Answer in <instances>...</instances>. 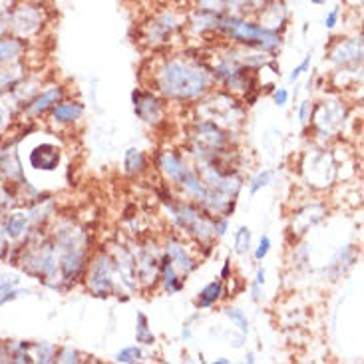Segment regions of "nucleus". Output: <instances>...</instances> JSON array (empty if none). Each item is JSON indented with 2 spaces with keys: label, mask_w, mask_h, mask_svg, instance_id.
<instances>
[{
  "label": "nucleus",
  "mask_w": 364,
  "mask_h": 364,
  "mask_svg": "<svg viewBox=\"0 0 364 364\" xmlns=\"http://www.w3.org/2000/svg\"><path fill=\"white\" fill-rule=\"evenodd\" d=\"M209 82L211 78L203 68L179 60L167 62L159 74V90L174 100H189L205 94Z\"/></svg>",
  "instance_id": "nucleus-1"
},
{
  "label": "nucleus",
  "mask_w": 364,
  "mask_h": 364,
  "mask_svg": "<svg viewBox=\"0 0 364 364\" xmlns=\"http://www.w3.org/2000/svg\"><path fill=\"white\" fill-rule=\"evenodd\" d=\"M219 32H225L231 40L251 46V48H259L263 52H275L277 48H281V34L277 30H271L261 26L259 22L245 21L239 16H225L221 14L217 24Z\"/></svg>",
  "instance_id": "nucleus-2"
},
{
  "label": "nucleus",
  "mask_w": 364,
  "mask_h": 364,
  "mask_svg": "<svg viewBox=\"0 0 364 364\" xmlns=\"http://www.w3.org/2000/svg\"><path fill=\"white\" fill-rule=\"evenodd\" d=\"M159 166L164 169V174H166L171 181L179 183L181 188L188 191L191 198H195L198 201H201V203H207L209 189L203 186V181H201V179H199V177L179 159V157L174 156V154H164L161 159H159Z\"/></svg>",
  "instance_id": "nucleus-3"
},
{
  "label": "nucleus",
  "mask_w": 364,
  "mask_h": 364,
  "mask_svg": "<svg viewBox=\"0 0 364 364\" xmlns=\"http://www.w3.org/2000/svg\"><path fill=\"white\" fill-rule=\"evenodd\" d=\"M171 217L179 227L193 233L199 239H207L213 235V223L205 219L195 207L189 205H169Z\"/></svg>",
  "instance_id": "nucleus-4"
},
{
  "label": "nucleus",
  "mask_w": 364,
  "mask_h": 364,
  "mask_svg": "<svg viewBox=\"0 0 364 364\" xmlns=\"http://www.w3.org/2000/svg\"><path fill=\"white\" fill-rule=\"evenodd\" d=\"M42 26V11L36 4H18L8 12V30L18 36L34 34Z\"/></svg>",
  "instance_id": "nucleus-5"
},
{
  "label": "nucleus",
  "mask_w": 364,
  "mask_h": 364,
  "mask_svg": "<svg viewBox=\"0 0 364 364\" xmlns=\"http://www.w3.org/2000/svg\"><path fill=\"white\" fill-rule=\"evenodd\" d=\"M114 261L110 257H98L90 267L88 275V289L94 292L96 297H108L114 291V281H112V271H114Z\"/></svg>",
  "instance_id": "nucleus-6"
},
{
  "label": "nucleus",
  "mask_w": 364,
  "mask_h": 364,
  "mask_svg": "<svg viewBox=\"0 0 364 364\" xmlns=\"http://www.w3.org/2000/svg\"><path fill=\"white\" fill-rule=\"evenodd\" d=\"M331 60L334 64H360L363 60V38H348L336 44L333 52H331Z\"/></svg>",
  "instance_id": "nucleus-7"
},
{
  "label": "nucleus",
  "mask_w": 364,
  "mask_h": 364,
  "mask_svg": "<svg viewBox=\"0 0 364 364\" xmlns=\"http://www.w3.org/2000/svg\"><path fill=\"white\" fill-rule=\"evenodd\" d=\"M174 30H176V16L171 12H161L147 24V40L152 44L166 42Z\"/></svg>",
  "instance_id": "nucleus-8"
},
{
  "label": "nucleus",
  "mask_w": 364,
  "mask_h": 364,
  "mask_svg": "<svg viewBox=\"0 0 364 364\" xmlns=\"http://www.w3.org/2000/svg\"><path fill=\"white\" fill-rule=\"evenodd\" d=\"M132 98H134L135 114L140 115L146 124H157L161 120V106L154 96L134 92Z\"/></svg>",
  "instance_id": "nucleus-9"
},
{
  "label": "nucleus",
  "mask_w": 364,
  "mask_h": 364,
  "mask_svg": "<svg viewBox=\"0 0 364 364\" xmlns=\"http://www.w3.org/2000/svg\"><path fill=\"white\" fill-rule=\"evenodd\" d=\"M167 257L171 259V263H174V267H177V269L181 271L183 275H189L191 271H195V267H198V263L191 259V255H189L188 251H186V247L179 243V241L176 239H169L167 241Z\"/></svg>",
  "instance_id": "nucleus-10"
},
{
  "label": "nucleus",
  "mask_w": 364,
  "mask_h": 364,
  "mask_svg": "<svg viewBox=\"0 0 364 364\" xmlns=\"http://www.w3.org/2000/svg\"><path fill=\"white\" fill-rule=\"evenodd\" d=\"M285 22H287V6L283 0H273L261 12V26H265V28L277 30Z\"/></svg>",
  "instance_id": "nucleus-11"
},
{
  "label": "nucleus",
  "mask_w": 364,
  "mask_h": 364,
  "mask_svg": "<svg viewBox=\"0 0 364 364\" xmlns=\"http://www.w3.org/2000/svg\"><path fill=\"white\" fill-rule=\"evenodd\" d=\"M58 159H60V154L50 144H42L30 154L32 166L36 169H46V171H52L54 167L58 166Z\"/></svg>",
  "instance_id": "nucleus-12"
},
{
  "label": "nucleus",
  "mask_w": 364,
  "mask_h": 364,
  "mask_svg": "<svg viewBox=\"0 0 364 364\" xmlns=\"http://www.w3.org/2000/svg\"><path fill=\"white\" fill-rule=\"evenodd\" d=\"M221 14H215V12L207 11H198L193 16H191V30L198 32V34H205L209 30H217V24Z\"/></svg>",
  "instance_id": "nucleus-13"
},
{
  "label": "nucleus",
  "mask_w": 364,
  "mask_h": 364,
  "mask_svg": "<svg viewBox=\"0 0 364 364\" xmlns=\"http://www.w3.org/2000/svg\"><path fill=\"white\" fill-rule=\"evenodd\" d=\"M84 114V106L80 102H64V104L54 106L52 118L60 124H68L78 120Z\"/></svg>",
  "instance_id": "nucleus-14"
},
{
  "label": "nucleus",
  "mask_w": 364,
  "mask_h": 364,
  "mask_svg": "<svg viewBox=\"0 0 364 364\" xmlns=\"http://www.w3.org/2000/svg\"><path fill=\"white\" fill-rule=\"evenodd\" d=\"M62 100V88H52L48 92L40 94L30 106H28V112L30 114H42L46 110H50L54 104H58Z\"/></svg>",
  "instance_id": "nucleus-15"
},
{
  "label": "nucleus",
  "mask_w": 364,
  "mask_h": 364,
  "mask_svg": "<svg viewBox=\"0 0 364 364\" xmlns=\"http://www.w3.org/2000/svg\"><path fill=\"white\" fill-rule=\"evenodd\" d=\"M161 273H164V283H166L167 292L174 295V292L183 289V279H179L176 267H174V263H171V259L167 255L161 259Z\"/></svg>",
  "instance_id": "nucleus-16"
},
{
  "label": "nucleus",
  "mask_w": 364,
  "mask_h": 364,
  "mask_svg": "<svg viewBox=\"0 0 364 364\" xmlns=\"http://www.w3.org/2000/svg\"><path fill=\"white\" fill-rule=\"evenodd\" d=\"M24 52V40L21 38H14V36H6V38H0V64L8 62L12 58L21 56Z\"/></svg>",
  "instance_id": "nucleus-17"
},
{
  "label": "nucleus",
  "mask_w": 364,
  "mask_h": 364,
  "mask_svg": "<svg viewBox=\"0 0 364 364\" xmlns=\"http://www.w3.org/2000/svg\"><path fill=\"white\" fill-rule=\"evenodd\" d=\"M221 292H223V281H211L203 291L199 292L195 305H198L199 309L211 307V305H215V301L221 297Z\"/></svg>",
  "instance_id": "nucleus-18"
},
{
  "label": "nucleus",
  "mask_w": 364,
  "mask_h": 364,
  "mask_svg": "<svg viewBox=\"0 0 364 364\" xmlns=\"http://www.w3.org/2000/svg\"><path fill=\"white\" fill-rule=\"evenodd\" d=\"M125 169L130 171V174H140V171H144L147 166L146 161V156L140 152V149H135V147H130L127 152H125Z\"/></svg>",
  "instance_id": "nucleus-19"
},
{
  "label": "nucleus",
  "mask_w": 364,
  "mask_h": 364,
  "mask_svg": "<svg viewBox=\"0 0 364 364\" xmlns=\"http://www.w3.org/2000/svg\"><path fill=\"white\" fill-rule=\"evenodd\" d=\"M137 319V326H135V341L142 344H154L156 343V336L152 334V331L147 329V317L144 312H137L135 314Z\"/></svg>",
  "instance_id": "nucleus-20"
},
{
  "label": "nucleus",
  "mask_w": 364,
  "mask_h": 364,
  "mask_svg": "<svg viewBox=\"0 0 364 364\" xmlns=\"http://www.w3.org/2000/svg\"><path fill=\"white\" fill-rule=\"evenodd\" d=\"M26 225H28V217H26L24 213H14V215H11L8 221H6V233H8L11 237H18V235L24 233Z\"/></svg>",
  "instance_id": "nucleus-21"
},
{
  "label": "nucleus",
  "mask_w": 364,
  "mask_h": 364,
  "mask_svg": "<svg viewBox=\"0 0 364 364\" xmlns=\"http://www.w3.org/2000/svg\"><path fill=\"white\" fill-rule=\"evenodd\" d=\"M233 0H198V11L215 12V14H223L227 12Z\"/></svg>",
  "instance_id": "nucleus-22"
},
{
  "label": "nucleus",
  "mask_w": 364,
  "mask_h": 364,
  "mask_svg": "<svg viewBox=\"0 0 364 364\" xmlns=\"http://www.w3.org/2000/svg\"><path fill=\"white\" fill-rule=\"evenodd\" d=\"M249 247H251V231L247 227H241L237 233H235V251L241 253V255H245V253H249Z\"/></svg>",
  "instance_id": "nucleus-23"
},
{
  "label": "nucleus",
  "mask_w": 364,
  "mask_h": 364,
  "mask_svg": "<svg viewBox=\"0 0 364 364\" xmlns=\"http://www.w3.org/2000/svg\"><path fill=\"white\" fill-rule=\"evenodd\" d=\"M115 360L124 364L137 363V360H142V351H140L137 346H127V348H124V351H120V353L115 354Z\"/></svg>",
  "instance_id": "nucleus-24"
},
{
  "label": "nucleus",
  "mask_w": 364,
  "mask_h": 364,
  "mask_svg": "<svg viewBox=\"0 0 364 364\" xmlns=\"http://www.w3.org/2000/svg\"><path fill=\"white\" fill-rule=\"evenodd\" d=\"M225 314L229 317L233 323L239 326V331L243 334L249 333V323H247V317H245V312L239 311V309H225Z\"/></svg>",
  "instance_id": "nucleus-25"
},
{
  "label": "nucleus",
  "mask_w": 364,
  "mask_h": 364,
  "mask_svg": "<svg viewBox=\"0 0 364 364\" xmlns=\"http://www.w3.org/2000/svg\"><path fill=\"white\" fill-rule=\"evenodd\" d=\"M271 179H273V171H269V169H265V171H261L257 177H253V181H251V186H249L251 195H255L259 189H263L265 186H269Z\"/></svg>",
  "instance_id": "nucleus-26"
},
{
  "label": "nucleus",
  "mask_w": 364,
  "mask_h": 364,
  "mask_svg": "<svg viewBox=\"0 0 364 364\" xmlns=\"http://www.w3.org/2000/svg\"><path fill=\"white\" fill-rule=\"evenodd\" d=\"M12 0H0V32L8 30V12H11Z\"/></svg>",
  "instance_id": "nucleus-27"
},
{
  "label": "nucleus",
  "mask_w": 364,
  "mask_h": 364,
  "mask_svg": "<svg viewBox=\"0 0 364 364\" xmlns=\"http://www.w3.org/2000/svg\"><path fill=\"white\" fill-rule=\"evenodd\" d=\"M38 360L40 363H54L56 360V353H54V348L50 346V344H38Z\"/></svg>",
  "instance_id": "nucleus-28"
},
{
  "label": "nucleus",
  "mask_w": 364,
  "mask_h": 364,
  "mask_svg": "<svg viewBox=\"0 0 364 364\" xmlns=\"http://www.w3.org/2000/svg\"><path fill=\"white\" fill-rule=\"evenodd\" d=\"M309 66H311V54H309V56H307V58H305V60H302V62L299 64V66H297L295 70H292L291 76H289V82H295V80H299V78H301V74L309 70Z\"/></svg>",
  "instance_id": "nucleus-29"
},
{
  "label": "nucleus",
  "mask_w": 364,
  "mask_h": 364,
  "mask_svg": "<svg viewBox=\"0 0 364 364\" xmlns=\"http://www.w3.org/2000/svg\"><path fill=\"white\" fill-rule=\"evenodd\" d=\"M269 249H271V239L265 235V237H261L259 247H257V251H255V259L257 261L265 259V257H267V253H269Z\"/></svg>",
  "instance_id": "nucleus-30"
},
{
  "label": "nucleus",
  "mask_w": 364,
  "mask_h": 364,
  "mask_svg": "<svg viewBox=\"0 0 364 364\" xmlns=\"http://www.w3.org/2000/svg\"><path fill=\"white\" fill-rule=\"evenodd\" d=\"M339 16H341V6H334L333 11L324 16V26H326L329 30H333L334 26H336V22H339Z\"/></svg>",
  "instance_id": "nucleus-31"
},
{
  "label": "nucleus",
  "mask_w": 364,
  "mask_h": 364,
  "mask_svg": "<svg viewBox=\"0 0 364 364\" xmlns=\"http://www.w3.org/2000/svg\"><path fill=\"white\" fill-rule=\"evenodd\" d=\"M58 363H80V358H78V353L72 351V348H64L62 353L58 354V358H56Z\"/></svg>",
  "instance_id": "nucleus-32"
},
{
  "label": "nucleus",
  "mask_w": 364,
  "mask_h": 364,
  "mask_svg": "<svg viewBox=\"0 0 364 364\" xmlns=\"http://www.w3.org/2000/svg\"><path fill=\"white\" fill-rule=\"evenodd\" d=\"M273 100H275V104L277 106H285L287 104V100H289V92H287L285 88H279V90H275Z\"/></svg>",
  "instance_id": "nucleus-33"
},
{
  "label": "nucleus",
  "mask_w": 364,
  "mask_h": 364,
  "mask_svg": "<svg viewBox=\"0 0 364 364\" xmlns=\"http://www.w3.org/2000/svg\"><path fill=\"white\" fill-rule=\"evenodd\" d=\"M309 108H311L309 102H302L301 104V110H299V118H301V122H307V120H309Z\"/></svg>",
  "instance_id": "nucleus-34"
},
{
  "label": "nucleus",
  "mask_w": 364,
  "mask_h": 364,
  "mask_svg": "<svg viewBox=\"0 0 364 364\" xmlns=\"http://www.w3.org/2000/svg\"><path fill=\"white\" fill-rule=\"evenodd\" d=\"M251 299L253 301H259L261 299V285H257V283H253V287H251Z\"/></svg>",
  "instance_id": "nucleus-35"
},
{
  "label": "nucleus",
  "mask_w": 364,
  "mask_h": 364,
  "mask_svg": "<svg viewBox=\"0 0 364 364\" xmlns=\"http://www.w3.org/2000/svg\"><path fill=\"white\" fill-rule=\"evenodd\" d=\"M21 292L22 291H11L8 295H6V297H2V299H0V305H4V302H8V301H12V299H16V297H18Z\"/></svg>",
  "instance_id": "nucleus-36"
},
{
  "label": "nucleus",
  "mask_w": 364,
  "mask_h": 364,
  "mask_svg": "<svg viewBox=\"0 0 364 364\" xmlns=\"http://www.w3.org/2000/svg\"><path fill=\"white\" fill-rule=\"evenodd\" d=\"M255 283H257V285H261V287L265 285V269L257 271V279H255Z\"/></svg>",
  "instance_id": "nucleus-37"
},
{
  "label": "nucleus",
  "mask_w": 364,
  "mask_h": 364,
  "mask_svg": "<svg viewBox=\"0 0 364 364\" xmlns=\"http://www.w3.org/2000/svg\"><path fill=\"white\" fill-rule=\"evenodd\" d=\"M223 279H227V275H229V261H225V265H223Z\"/></svg>",
  "instance_id": "nucleus-38"
},
{
  "label": "nucleus",
  "mask_w": 364,
  "mask_h": 364,
  "mask_svg": "<svg viewBox=\"0 0 364 364\" xmlns=\"http://www.w3.org/2000/svg\"><path fill=\"white\" fill-rule=\"evenodd\" d=\"M312 4H317V6H321V4H326V0H311Z\"/></svg>",
  "instance_id": "nucleus-39"
},
{
  "label": "nucleus",
  "mask_w": 364,
  "mask_h": 364,
  "mask_svg": "<svg viewBox=\"0 0 364 364\" xmlns=\"http://www.w3.org/2000/svg\"><path fill=\"white\" fill-rule=\"evenodd\" d=\"M215 363H219V364H227V363H229V360H227V358H217Z\"/></svg>",
  "instance_id": "nucleus-40"
}]
</instances>
